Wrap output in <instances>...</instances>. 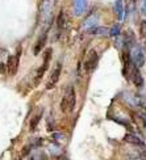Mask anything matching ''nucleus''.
<instances>
[{
    "mask_svg": "<svg viewBox=\"0 0 146 160\" xmlns=\"http://www.w3.org/2000/svg\"><path fill=\"white\" fill-rule=\"evenodd\" d=\"M75 104H76V93L74 87H69L66 89L65 95L62 97L61 101V110L65 114H70V113L75 109Z\"/></svg>",
    "mask_w": 146,
    "mask_h": 160,
    "instance_id": "f257e3e1",
    "label": "nucleus"
},
{
    "mask_svg": "<svg viewBox=\"0 0 146 160\" xmlns=\"http://www.w3.org/2000/svg\"><path fill=\"white\" fill-rule=\"evenodd\" d=\"M99 63V55L96 50L91 49L88 52H87V57H86V61H84V70L87 74H91V72H94L96 66Z\"/></svg>",
    "mask_w": 146,
    "mask_h": 160,
    "instance_id": "f03ea898",
    "label": "nucleus"
},
{
    "mask_svg": "<svg viewBox=\"0 0 146 160\" xmlns=\"http://www.w3.org/2000/svg\"><path fill=\"white\" fill-rule=\"evenodd\" d=\"M53 9H54V0H45L39 9V18L41 21L46 22L50 21V18L53 16Z\"/></svg>",
    "mask_w": 146,
    "mask_h": 160,
    "instance_id": "7ed1b4c3",
    "label": "nucleus"
},
{
    "mask_svg": "<svg viewBox=\"0 0 146 160\" xmlns=\"http://www.w3.org/2000/svg\"><path fill=\"white\" fill-rule=\"evenodd\" d=\"M129 75H130L132 83H133L137 88H141L143 85V78L140 72V67H137V66L133 63V61H132L130 67H129Z\"/></svg>",
    "mask_w": 146,
    "mask_h": 160,
    "instance_id": "20e7f679",
    "label": "nucleus"
},
{
    "mask_svg": "<svg viewBox=\"0 0 146 160\" xmlns=\"http://www.w3.org/2000/svg\"><path fill=\"white\" fill-rule=\"evenodd\" d=\"M51 54H53V50L51 49H46V52H45V57H44V63L42 66L37 70V76L34 79V85H38V83L41 82V79L45 74L46 68L49 67V63H50V59H51Z\"/></svg>",
    "mask_w": 146,
    "mask_h": 160,
    "instance_id": "39448f33",
    "label": "nucleus"
},
{
    "mask_svg": "<svg viewBox=\"0 0 146 160\" xmlns=\"http://www.w3.org/2000/svg\"><path fill=\"white\" fill-rule=\"evenodd\" d=\"M61 72H62V64L61 63H57V66L53 68L51 74L46 82V89H53L54 87L57 85L58 80H59V76H61Z\"/></svg>",
    "mask_w": 146,
    "mask_h": 160,
    "instance_id": "423d86ee",
    "label": "nucleus"
},
{
    "mask_svg": "<svg viewBox=\"0 0 146 160\" xmlns=\"http://www.w3.org/2000/svg\"><path fill=\"white\" fill-rule=\"evenodd\" d=\"M130 57H132V61L133 63L137 66V67H142L145 64V55H143V51L138 45H134L133 49L130 51Z\"/></svg>",
    "mask_w": 146,
    "mask_h": 160,
    "instance_id": "0eeeda50",
    "label": "nucleus"
},
{
    "mask_svg": "<svg viewBox=\"0 0 146 160\" xmlns=\"http://www.w3.org/2000/svg\"><path fill=\"white\" fill-rule=\"evenodd\" d=\"M18 59H20V50L16 55H11L7 62V68H8V74L9 75H15L18 68Z\"/></svg>",
    "mask_w": 146,
    "mask_h": 160,
    "instance_id": "6e6552de",
    "label": "nucleus"
},
{
    "mask_svg": "<svg viewBox=\"0 0 146 160\" xmlns=\"http://www.w3.org/2000/svg\"><path fill=\"white\" fill-rule=\"evenodd\" d=\"M46 39H48V30L42 32V34L38 37V39L36 41L34 46H33V54L38 55L39 52L42 51V49L45 48V43H46Z\"/></svg>",
    "mask_w": 146,
    "mask_h": 160,
    "instance_id": "1a4fd4ad",
    "label": "nucleus"
},
{
    "mask_svg": "<svg viewBox=\"0 0 146 160\" xmlns=\"http://www.w3.org/2000/svg\"><path fill=\"white\" fill-rule=\"evenodd\" d=\"M124 142L129 143L130 146H136V147H138V148H142V150L145 148V142L134 134H127L124 137Z\"/></svg>",
    "mask_w": 146,
    "mask_h": 160,
    "instance_id": "9d476101",
    "label": "nucleus"
},
{
    "mask_svg": "<svg viewBox=\"0 0 146 160\" xmlns=\"http://www.w3.org/2000/svg\"><path fill=\"white\" fill-rule=\"evenodd\" d=\"M86 8V0H74V9L76 15H82Z\"/></svg>",
    "mask_w": 146,
    "mask_h": 160,
    "instance_id": "9b49d317",
    "label": "nucleus"
},
{
    "mask_svg": "<svg viewBox=\"0 0 146 160\" xmlns=\"http://www.w3.org/2000/svg\"><path fill=\"white\" fill-rule=\"evenodd\" d=\"M41 117H42V112H39V113H37L36 116L32 117L30 125H29V130H30V131H34V130H36V128L38 126V122H39V119H41Z\"/></svg>",
    "mask_w": 146,
    "mask_h": 160,
    "instance_id": "f8f14e48",
    "label": "nucleus"
},
{
    "mask_svg": "<svg viewBox=\"0 0 146 160\" xmlns=\"http://www.w3.org/2000/svg\"><path fill=\"white\" fill-rule=\"evenodd\" d=\"M129 160H146V154L141 151H137V152H129L128 154Z\"/></svg>",
    "mask_w": 146,
    "mask_h": 160,
    "instance_id": "ddd939ff",
    "label": "nucleus"
},
{
    "mask_svg": "<svg viewBox=\"0 0 146 160\" xmlns=\"http://www.w3.org/2000/svg\"><path fill=\"white\" fill-rule=\"evenodd\" d=\"M66 22H67V20H66L65 12L62 11V12L58 15V17H57V26H58V29H61V30H62V29H65Z\"/></svg>",
    "mask_w": 146,
    "mask_h": 160,
    "instance_id": "4468645a",
    "label": "nucleus"
},
{
    "mask_svg": "<svg viewBox=\"0 0 146 160\" xmlns=\"http://www.w3.org/2000/svg\"><path fill=\"white\" fill-rule=\"evenodd\" d=\"M115 8H116L117 17L121 20V18H123V0H117V2H116V5H115Z\"/></svg>",
    "mask_w": 146,
    "mask_h": 160,
    "instance_id": "2eb2a0df",
    "label": "nucleus"
},
{
    "mask_svg": "<svg viewBox=\"0 0 146 160\" xmlns=\"http://www.w3.org/2000/svg\"><path fill=\"white\" fill-rule=\"evenodd\" d=\"M140 34L143 39H146V21H142L140 25Z\"/></svg>",
    "mask_w": 146,
    "mask_h": 160,
    "instance_id": "dca6fc26",
    "label": "nucleus"
},
{
    "mask_svg": "<svg viewBox=\"0 0 146 160\" xmlns=\"http://www.w3.org/2000/svg\"><path fill=\"white\" fill-rule=\"evenodd\" d=\"M5 72H8V68H7V64L0 63V74H5Z\"/></svg>",
    "mask_w": 146,
    "mask_h": 160,
    "instance_id": "f3484780",
    "label": "nucleus"
},
{
    "mask_svg": "<svg viewBox=\"0 0 146 160\" xmlns=\"http://www.w3.org/2000/svg\"><path fill=\"white\" fill-rule=\"evenodd\" d=\"M145 11H146V2H145Z\"/></svg>",
    "mask_w": 146,
    "mask_h": 160,
    "instance_id": "a211bd4d",
    "label": "nucleus"
}]
</instances>
